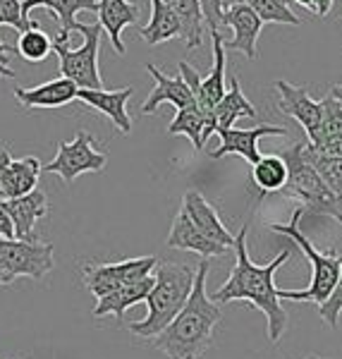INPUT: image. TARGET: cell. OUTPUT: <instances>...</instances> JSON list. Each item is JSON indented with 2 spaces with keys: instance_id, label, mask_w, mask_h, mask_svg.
Here are the masks:
<instances>
[{
  "instance_id": "cell-34",
  "label": "cell",
  "mask_w": 342,
  "mask_h": 359,
  "mask_svg": "<svg viewBox=\"0 0 342 359\" xmlns=\"http://www.w3.org/2000/svg\"><path fill=\"white\" fill-rule=\"evenodd\" d=\"M0 240H15V225L5 208V199H0Z\"/></svg>"
},
{
  "instance_id": "cell-26",
  "label": "cell",
  "mask_w": 342,
  "mask_h": 359,
  "mask_svg": "<svg viewBox=\"0 0 342 359\" xmlns=\"http://www.w3.org/2000/svg\"><path fill=\"white\" fill-rule=\"evenodd\" d=\"M139 34L149 46H158L179 36V22L163 0H151V20L146 27L139 29Z\"/></svg>"
},
{
  "instance_id": "cell-39",
  "label": "cell",
  "mask_w": 342,
  "mask_h": 359,
  "mask_svg": "<svg viewBox=\"0 0 342 359\" xmlns=\"http://www.w3.org/2000/svg\"><path fill=\"white\" fill-rule=\"evenodd\" d=\"M233 5H249V0H223V13Z\"/></svg>"
},
{
  "instance_id": "cell-36",
  "label": "cell",
  "mask_w": 342,
  "mask_h": 359,
  "mask_svg": "<svg viewBox=\"0 0 342 359\" xmlns=\"http://www.w3.org/2000/svg\"><path fill=\"white\" fill-rule=\"evenodd\" d=\"M333 3H335V0H314V10L321 17H328L330 10H333Z\"/></svg>"
},
{
  "instance_id": "cell-41",
  "label": "cell",
  "mask_w": 342,
  "mask_h": 359,
  "mask_svg": "<svg viewBox=\"0 0 342 359\" xmlns=\"http://www.w3.org/2000/svg\"><path fill=\"white\" fill-rule=\"evenodd\" d=\"M330 94H335L342 101V84H335V86H330Z\"/></svg>"
},
{
  "instance_id": "cell-16",
  "label": "cell",
  "mask_w": 342,
  "mask_h": 359,
  "mask_svg": "<svg viewBox=\"0 0 342 359\" xmlns=\"http://www.w3.org/2000/svg\"><path fill=\"white\" fill-rule=\"evenodd\" d=\"M98 25L108 34L115 53L125 55V41L123 32L127 27L139 25V5L127 3V0H98Z\"/></svg>"
},
{
  "instance_id": "cell-29",
  "label": "cell",
  "mask_w": 342,
  "mask_h": 359,
  "mask_svg": "<svg viewBox=\"0 0 342 359\" xmlns=\"http://www.w3.org/2000/svg\"><path fill=\"white\" fill-rule=\"evenodd\" d=\"M249 8L264 25H289L299 27L301 20L292 13L287 0H249Z\"/></svg>"
},
{
  "instance_id": "cell-24",
  "label": "cell",
  "mask_w": 342,
  "mask_h": 359,
  "mask_svg": "<svg viewBox=\"0 0 342 359\" xmlns=\"http://www.w3.org/2000/svg\"><path fill=\"white\" fill-rule=\"evenodd\" d=\"M179 22V36L189 50L201 48L204 43V17H201L199 0H163Z\"/></svg>"
},
{
  "instance_id": "cell-2",
  "label": "cell",
  "mask_w": 342,
  "mask_h": 359,
  "mask_svg": "<svg viewBox=\"0 0 342 359\" xmlns=\"http://www.w3.org/2000/svg\"><path fill=\"white\" fill-rule=\"evenodd\" d=\"M211 271V259H201L194 271V285L182 311L167 323L165 331L156 335V350L167 359H201L211 350L223 311L220 304L206 294V278Z\"/></svg>"
},
{
  "instance_id": "cell-42",
  "label": "cell",
  "mask_w": 342,
  "mask_h": 359,
  "mask_svg": "<svg viewBox=\"0 0 342 359\" xmlns=\"http://www.w3.org/2000/svg\"><path fill=\"white\" fill-rule=\"evenodd\" d=\"M304 359H330V357H321V355H309V357H304Z\"/></svg>"
},
{
  "instance_id": "cell-6",
  "label": "cell",
  "mask_w": 342,
  "mask_h": 359,
  "mask_svg": "<svg viewBox=\"0 0 342 359\" xmlns=\"http://www.w3.org/2000/svg\"><path fill=\"white\" fill-rule=\"evenodd\" d=\"M55 247L41 240H0V285L17 278L43 280L55 266Z\"/></svg>"
},
{
  "instance_id": "cell-30",
  "label": "cell",
  "mask_w": 342,
  "mask_h": 359,
  "mask_svg": "<svg viewBox=\"0 0 342 359\" xmlns=\"http://www.w3.org/2000/svg\"><path fill=\"white\" fill-rule=\"evenodd\" d=\"M15 50L29 62H41L53 53V41L39 27H32L20 34V43H17Z\"/></svg>"
},
{
  "instance_id": "cell-31",
  "label": "cell",
  "mask_w": 342,
  "mask_h": 359,
  "mask_svg": "<svg viewBox=\"0 0 342 359\" xmlns=\"http://www.w3.org/2000/svg\"><path fill=\"white\" fill-rule=\"evenodd\" d=\"M201 17H204V27H208L211 36H223V41L228 39V27L223 20V0H199Z\"/></svg>"
},
{
  "instance_id": "cell-19",
  "label": "cell",
  "mask_w": 342,
  "mask_h": 359,
  "mask_svg": "<svg viewBox=\"0 0 342 359\" xmlns=\"http://www.w3.org/2000/svg\"><path fill=\"white\" fill-rule=\"evenodd\" d=\"M34 8H48L50 13H55L57 22H60V32H57L55 39L60 43H67L69 34L82 29V22L74 20V15L82 13V10L98 13V0H22V13H25V17Z\"/></svg>"
},
{
  "instance_id": "cell-27",
  "label": "cell",
  "mask_w": 342,
  "mask_h": 359,
  "mask_svg": "<svg viewBox=\"0 0 342 359\" xmlns=\"http://www.w3.org/2000/svg\"><path fill=\"white\" fill-rule=\"evenodd\" d=\"M252 182L256 184L261 194L282 192L287 184V165L278 154L261 156L252 165Z\"/></svg>"
},
{
  "instance_id": "cell-23",
  "label": "cell",
  "mask_w": 342,
  "mask_h": 359,
  "mask_svg": "<svg viewBox=\"0 0 342 359\" xmlns=\"http://www.w3.org/2000/svg\"><path fill=\"white\" fill-rule=\"evenodd\" d=\"M39 177H41V163H39L36 156H25V158L10 161L3 175L5 199H17V196H25L32 189H36Z\"/></svg>"
},
{
  "instance_id": "cell-40",
  "label": "cell",
  "mask_w": 342,
  "mask_h": 359,
  "mask_svg": "<svg viewBox=\"0 0 342 359\" xmlns=\"http://www.w3.org/2000/svg\"><path fill=\"white\" fill-rule=\"evenodd\" d=\"M294 3H299V5H301V8L311 10V13H316V10H314V0H294Z\"/></svg>"
},
{
  "instance_id": "cell-8",
  "label": "cell",
  "mask_w": 342,
  "mask_h": 359,
  "mask_svg": "<svg viewBox=\"0 0 342 359\" xmlns=\"http://www.w3.org/2000/svg\"><path fill=\"white\" fill-rule=\"evenodd\" d=\"M108 165V156L98 149L96 139L89 132H77L72 142L57 144L55 158L50 163L41 165V172H53L60 175L67 184L84 172H101Z\"/></svg>"
},
{
  "instance_id": "cell-18",
  "label": "cell",
  "mask_w": 342,
  "mask_h": 359,
  "mask_svg": "<svg viewBox=\"0 0 342 359\" xmlns=\"http://www.w3.org/2000/svg\"><path fill=\"white\" fill-rule=\"evenodd\" d=\"M149 69V74L156 79V86H153V91L149 94V98L144 101V106H142V115H151V113H156L158 111V106L160 103H172V106L177 108H187V106H192L194 103V94L189 91V86L184 84V79L182 77H167L165 72H160L156 65H146Z\"/></svg>"
},
{
  "instance_id": "cell-20",
  "label": "cell",
  "mask_w": 342,
  "mask_h": 359,
  "mask_svg": "<svg viewBox=\"0 0 342 359\" xmlns=\"http://www.w3.org/2000/svg\"><path fill=\"white\" fill-rule=\"evenodd\" d=\"M13 91H15V98L25 108H62L77 98V86L65 77L50 79V82L34 86V89L15 86Z\"/></svg>"
},
{
  "instance_id": "cell-25",
  "label": "cell",
  "mask_w": 342,
  "mask_h": 359,
  "mask_svg": "<svg viewBox=\"0 0 342 359\" xmlns=\"http://www.w3.org/2000/svg\"><path fill=\"white\" fill-rule=\"evenodd\" d=\"M167 135L189 137L196 151H201V149L206 147V139L211 137L213 132H211V127H208L206 115L199 111V106H196V103H192V106L179 108V111L175 113L172 123L167 125Z\"/></svg>"
},
{
  "instance_id": "cell-3",
  "label": "cell",
  "mask_w": 342,
  "mask_h": 359,
  "mask_svg": "<svg viewBox=\"0 0 342 359\" xmlns=\"http://www.w3.org/2000/svg\"><path fill=\"white\" fill-rule=\"evenodd\" d=\"M194 285V269L187 264L158 262L153 269V287L146 294V316L142 321L132 323V335L142 340L156 338L160 331H165L167 323L182 311L184 302L189 299Z\"/></svg>"
},
{
  "instance_id": "cell-35",
  "label": "cell",
  "mask_w": 342,
  "mask_h": 359,
  "mask_svg": "<svg viewBox=\"0 0 342 359\" xmlns=\"http://www.w3.org/2000/svg\"><path fill=\"white\" fill-rule=\"evenodd\" d=\"M10 149L8 147H0V199H5V192H3V175H5V168L10 163Z\"/></svg>"
},
{
  "instance_id": "cell-21",
  "label": "cell",
  "mask_w": 342,
  "mask_h": 359,
  "mask_svg": "<svg viewBox=\"0 0 342 359\" xmlns=\"http://www.w3.org/2000/svg\"><path fill=\"white\" fill-rule=\"evenodd\" d=\"M153 287V276H146L142 280H135L130 285H123L120 290L106 294V297L98 299V304L94 306V316L101 318V316H115L118 321H123L125 311L130 306H135L139 302L146 299V294L151 292Z\"/></svg>"
},
{
  "instance_id": "cell-13",
  "label": "cell",
  "mask_w": 342,
  "mask_h": 359,
  "mask_svg": "<svg viewBox=\"0 0 342 359\" xmlns=\"http://www.w3.org/2000/svg\"><path fill=\"white\" fill-rule=\"evenodd\" d=\"M132 86H125V89H115V91H106V89H77V98L84 101L89 108H94L101 115H106L110 123L115 125V130L120 135H130L132 132V118L127 113V101L132 98Z\"/></svg>"
},
{
  "instance_id": "cell-15",
  "label": "cell",
  "mask_w": 342,
  "mask_h": 359,
  "mask_svg": "<svg viewBox=\"0 0 342 359\" xmlns=\"http://www.w3.org/2000/svg\"><path fill=\"white\" fill-rule=\"evenodd\" d=\"M5 208H8L10 218H13L15 240H39L34 228L48 213V196H46L43 189H32L25 196L5 199Z\"/></svg>"
},
{
  "instance_id": "cell-4",
  "label": "cell",
  "mask_w": 342,
  "mask_h": 359,
  "mask_svg": "<svg viewBox=\"0 0 342 359\" xmlns=\"http://www.w3.org/2000/svg\"><path fill=\"white\" fill-rule=\"evenodd\" d=\"M304 216V208L297 206L292 213V221L289 223H271V230L280 235H287L292 240V245L299 249L306 257V262L311 266V283L304 290H278L280 299H292V302H311V304H323L330 297V292L338 285V276H340V264L342 259L335 254H321L318 249L311 245V240L301 233L299 221Z\"/></svg>"
},
{
  "instance_id": "cell-11",
  "label": "cell",
  "mask_w": 342,
  "mask_h": 359,
  "mask_svg": "<svg viewBox=\"0 0 342 359\" xmlns=\"http://www.w3.org/2000/svg\"><path fill=\"white\" fill-rule=\"evenodd\" d=\"M275 94L278 108L285 115H292L301 125V130L309 135L311 142L318 132V123H321V101H314L306 86H294L285 82V79H278L275 82Z\"/></svg>"
},
{
  "instance_id": "cell-38",
  "label": "cell",
  "mask_w": 342,
  "mask_h": 359,
  "mask_svg": "<svg viewBox=\"0 0 342 359\" xmlns=\"http://www.w3.org/2000/svg\"><path fill=\"white\" fill-rule=\"evenodd\" d=\"M0 74H3V77H8V79H15L17 77V72L5 60H0Z\"/></svg>"
},
{
  "instance_id": "cell-37",
  "label": "cell",
  "mask_w": 342,
  "mask_h": 359,
  "mask_svg": "<svg viewBox=\"0 0 342 359\" xmlns=\"http://www.w3.org/2000/svg\"><path fill=\"white\" fill-rule=\"evenodd\" d=\"M13 53H15L13 46H8V43L3 41V39H0V60L8 62V60H10V55H13Z\"/></svg>"
},
{
  "instance_id": "cell-7",
  "label": "cell",
  "mask_w": 342,
  "mask_h": 359,
  "mask_svg": "<svg viewBox=\"0 0 342 359\" xmlns=\"http://www.w3.org/2000/svg\"><path fill=\"white\" fill-rule=\"evenodd\" d=\"M79 32L84 41L79 48H69L67 43L53 41V53L60 60V77L69 79L77 89H103V77L98 69V43H101V25H82Z\"/></svg>"
},
{
  "instance_id": "cell-14",
  "label": "cell",
  "mask_w": 342,
  "mask_h": 359,
  "mask_svg": "<svg viewBox=\"0 0 342 359\" xmlns=\"http://www.w3.org/2000/svg\"><path fill=\"white\" fill-rule=\"evenodd\" d=\"M179 211H184V216L192 221L194 228L201 230V233H204L206 237H211V240L218 242V245L233 249L235 235L230 233L228 228H225L223 221L218 218L216 208H213V204L201 192H196V189H189V192L184 194L182 208H179Z\"/></svg>"
},
{
  "instance_id": "cell-12",
  "label": "cell",
  "mask_w": 342,
  "mask_h": 359,
  "mask_svg": "<svg viewBox=\"0 0 342 359\" xmlns=\"http://www.w3.org/2000/svg\"><path fill=\"white\" fill-rule=\"evenodd\" d=\"M225 27L230 29L228 36L223 41V48L228 50H240V53L247 55V60H256L259 50H256V41H259V34L264 22L254 15V10L249 5H233L223 13Z\"/></svg>"
},
{
  "instance_id": "cell-33",
  "label": "cell",
  "mask_w": 342,
  "mask_h": 359,
  "mask_svg": "<svg viewBox=\"0 0 342 359\" xmlns=\"http://www.w3.org/2000/svg\"><path fill=\"white\" fill-rule=\"evenodd\" d=\"M318 311H321V318L328 323L330 328L338 326V318L342 314V264H340V276H338V285L330 292V297L323 304H318Z\"/></svg>"
},
{
  "instance_id": "cell-9",
  "label": "cell",
  "mask_w": 342,
  "mask_h": 359,
  "mask_svg": "<svg viewBox=\"0 0 342 359\" xmlns=\"http://www.w3.org/2000/svg\"><path fill=\"white\" fill-rule=\"evenodd\" d=\"M158 259L156 257H137L118 264H98L84 269V285L96 299L120 290L123 285H130L135 280H142L153 273Z\"/></svg>"
},
{
  "instance_id": "cell-1",
  "label": "cell",
  "mask_w": 342,
  "mask_h": 359,
  "mask_svg": "<svg viewBox=\"0 0 342 359\" xmlns=\"http://www.w3.org/2000/svg\"><path fill=\"white\" fill-rule=\"evenodd\" d=\"M247 235L249 228L242 225L240 233L235 235L233 249H235V266L233 273L228 276V280L213 292V302L216 304H230V302H247L256 306L259 311H264L266 321H268V340L271 343H280V338L287 331L289 316L282 306L280 297H278L275 287V271L287 262L289 252L282 249L273 262L256 266L249 257L247 247Z\"/></svg>"
},
{
  "instance_id": "cell-28",
  "label": "cell",
  "mask_w": 342,
  "mask_h": 359,
  "mask_svg": "<svg viewBox=\"0 0 342 359\" xmlns=\"http://www.w3.org/2000/svg\"><path fill=\"white\" fill-rule=\"evenodd\" d=\"M304 158L306 163H311L328 192L335 199H342V156H321L309 147V142H304Z\"/></svg>"
},
{
  "instance_id": "cell-17",
  "label": "cell",
  "mask_w": 342,
  "mask_h": 359,
  "mask_svg": "<svg viewBox=\"0 0 342 359\" xmlns=\"http://www.w3.org/2000/svg\"><path fill=\"white\" fill-rule=\"evenodd\" d=\"M167 247L170 249H182V252H194L201 259H213V257H223L230 249L213 242L211 237H206L201 230H196L192 221L184 216V211H179L175 216V221L170 225V233H167Z\"/></svg>"
},
{
  "instance_id": "cell-43",
  "label": "cell",
  "mask_w": 342,
  "mask_h": 359,
  "mask_svg": "<svg viewBox=\"0 0 342 359\" xmlns=\"http://www.w3.org/2000/svg\"><path fill=\"white\" fill-rule=\"evenodd\" d=\"M0 77H3V74H0Z\"/></svg>"
},
{
  "instance_id": "cell-22",
  "label": "cell",
  "mask_w": 342,
  "mask_h": 359,
  "mask_svg": "<svg viewBox=\"0 0 342 359\" xmlns=\"http://www.w3.org/2000/svg\"><path fill=\"white\" fill-rule=\"evenodd\" d=\"M256 106L245 96L242 84L237 77L228 79V89H225L223 98L218 101L216 111H213V120H216V130H230L240 118H256Z\"/></svg>"
},
{
  "instance_id": "cell-5",
  "label": "cell",
  "mask_w": 342,
  "mask_h": 359,
  "mask_svg": "<svg viewBox=\"0 0 342 359\" xmlns=\"http://www.w3.org/2000/svg\"><path fill=\"white\" fill-rule=\"evenodd\" d=\"M278 156L287 165V184L282 194L289 199H297L299 206L304 208V216L309 213V216L333 218V221L342 223V199H335L326 184L321 182V177L316 175L311 163H306L304 142L282 149Z\"/></svg>"
},
{
  "instance_id": "cell-10",
  "label": "cell",
  "mask_w": 342,
  "mask_h": 359,
  "mask_svg": "<svg viewBox=\"0 0 342 359\" xmlns=\"http://www.w3.org/2000/svg\"><path fill=\"white\" fill-rule=\"evenodd\" d=\"M216 135L220 137V147L211 154V158H223V156H242L247 163H256L261 158L259 151V139L261 137H289L287 127H275V125H259L252 130H216Z\"/></svg>"
},
{
  "instance_id": "cell-32",
  "label": "cell",
  "mask_w": 342,
  "mask_h": 359,
  "mask_svg": "<svg viewBox=\"0 0 342 359\" xmlns=\"http://www.w3.org/2000/svg\"><path fill=\"white\" fill-rule=\"evenodd\" d=\"M0 25L13 27L17 32H27V29L36 27V22H32L22 13V0H0Z\"/></svg>"
}]
</instances>
